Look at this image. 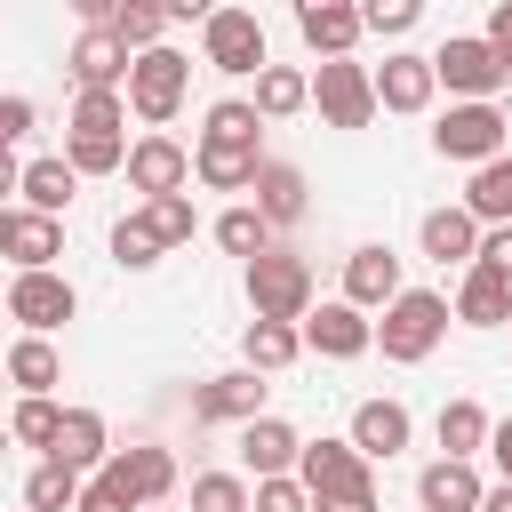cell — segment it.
Segmentation results:
<instances>
[{
	"label": "cell",
	"instance_id": "28",
	"mask_svg": "<svg viewBox=\"0 0 512 512\" xmlns=\"http://www.w3.org/2000/svg\"><path fill=\"white\" fill-rule=\"evenodd\" d=\"M248 104H256V120H296V112L312 104V72H296V64H264Z\"/></svg>",
	"mask_w": 512,
	"mask_h": 512
},
{
	"label": "cell",
	"instance_id": "41",
	"mask_svg": "<svg viewBox=\"0 0 512 512\" xmlns=\"http://www.w3.org/2000/svg\"><path fill=\"white\" fill-rule=\"evenodd\" d=\"M120 120H128V104H120V88H80V104H72V128H96V136H120Z\"/></svg>",
	"mask_w": 512,
	"mask_h": 512
},
{
	"label": "cell",
	"instance_id": "36",
	"mask_svg": "<svg viewBox=\"0 0 512 512\" xmlns=\"http://www.w3.org/2000/svg\"><path fill=\"white\" fill-rule=\"evenodd\" d=\"M160 256H168V248H160V232H152V216H144V208L112 224V264H128V272H152Z\"/></svg>",
	"mask_w": 512,
	"mask_h": 512
},
{
	"label": "cell",
	"instance_id": "35",
	"mask_svg": "<svg viewBox=\"0 0 512 512\" xmlns=\"http://www.w3.org/2000/svg\"><path fill=\"white\" fill-rule=\"evenodd\" d=\"M216 248H224V256H240V264H248L256 248H272V224L256 216V200H240V208H224V216H216Z\"/></svg>",
	"mask_w": 512,
	"mask_h": 512
},
{
	"label": "cell",
	"instance_id": "20",
	"mask_svg": "<svg viewBox=\"0 0 512 512\" xmlns=\"http://www.w3.org/2000/svg\"><path fill=\"white\" fill-rule=\"evenodd\" d=\"M392 296H400V256H392L384 240L352 248V256H344V304L376 312V304H392Z\"/></svg>",
	"mask_w": 512,
	"mask_h": 512
},
{
	"label": "cell",
	"instance_id": "12",
	"mask_svg": "<svg viewBox=\"0 0 512 512\" xmlns=\"http://www.w3.org/2000/svg\"><path fill=\"white\" fill-rule=\"evenodd\" d=\"M248 416H264V384H256L248 360L208 376V384H192V424H248Z\"/></svg>",
	"mask_w": 512,
	"mask_h": 512
},
{
	"label": "cell",
	"instance_id": "47",
	"mask_svg": "<svg viewBox=\"0 0 512 512\" xmlns=\"http://www.w3.org/2000/svg\"><path fill=\"white\" fill-rule=\"evenodd\" d=\"M480 40H488V48L504 56V72H512V0H496V8H488V32H480Z\"/></svg>",
	"mask_w": 512,
	"mask_h": 512
},
{
	"label": "cell",
	"instance_id": "54",
	"mask_svg": "<svg viewBox=\"0 0 512 512\" xmlns=\"http://www.w3.org/2000/svg\"><path fill=\"white\" fill-rule=\"evenodd\" d=\"M8 448H16V432H8V424H0V456H8Z\"/></svg>",
	"mask_w": 512,
	"mask_h": 512
},
{
	"label": "cell",
	"instance_id": "30",
	"mask_svg": "<svg viewBox=\"0 0 512 512\" xmlns=\"http://www.w3.org/2000/svg\"><path fill=\"white\" fill-rule=\"evenodd\" d=\"M464 208H472L480 224H512V144H504L496 160H480V168H472V184H464Z\"/></svg>",
	"mask_w": 512,
	"mask_h": 512
},
{
	"label": "cell",
	"instance_id": "8",
	"mask_svg": "<svg viewBox=\"0 0 512 512\" xmlns=\"http://www.w3.org/2000/svg\"><path fill=\"white\" fill-rule=\"evenodd\" d=\"M296 480H304V496H376L368 456L352 440H304L296 448Z\"/></svg>",
	"mask_w": 512,
	"mask_h": 512
},
{
	"label": "cell",
	"instance_id": "5",
	"mask_svg": "<svg viewBox=\"0 0 512 512\" xmlns=\"http://www.w3.org/2000/svg\"><path fill=\"white\" fill-rule=\"evenodd\" d=\"M200 64L208 72H232V80L264 72V24H256V8H216L200 24Z\"/></svg>",
	"mask_w": 512,
	"mask_h": 512
},
{
	"label": "cell",
	"instance_id": "21",
	"mask_svg": "<svg viewBox=\"0 0 512 512\" xmlns=\"http://www.w3.org/2000/svg\"><path fill=\"white\" fill-rule=\"evenodd\" d=\"M296 424H280V416H248L240 424V472L248 480H264V472H296Z\"/></svg>",
	"mask_w": 512,
	"mask_h": 512
},
{
	"label": "cell",
	"instance_id": "51",
	"mask_svg": "<svg viewBox=\"0 0 512 512\" xmlns=\"http://www.w3.org/2000/svg\"><path fill=\"white\" fill-rule=\"evenodd\" d=\"M64 8H72L80 24H112V8H120V0H64Z\"/></svg>",
	"mask_w": 512,
	"mask_h": 512
},
{
	"label": "cell",
	"instance_id": "15",
	"mask_svg": "<svg viewBox=\"0 0 512 512\" xmlns=\"http://www.w3.org/2000/svg\"><path fill=\"white\" fill-rule=\"evenodd\" d=\"M120 168H128V184L152 200V192H184L192 152H184L176 136H160V128H152V136H136V144H128V160H120Z\"/></svg>",
	"mask_w": 512,
	"mask_h": 512
},
{
	"label": "cell",
	"instance_id": "38",
	"mask_svg": "<svg viewBox=\"0 0 512 512\" xmlns=\"http://www.w3.org/2000/svg\"><path fill=\"white\" fill-rule=\"evenodd\" d=\"M144 216H152V232H160V248H184V240H192V224H200L184 192H152V200H144Z\"/></svg>",
	"mask_w": 512,
	"mask_h": 512
},
{
	"label": "cell",
	"instance_id": "48",
	"mask_svg": "<svg viewBox=\"0 0 512 512\" xmlns=\"http://www.w3.org/2000/svg\"><path fill=\"white\" fill-rule=\"evenodd\" d=\"M488 456H496V472L512 480V416H496V424H488Z\"/></svg>",
	"mask_w": 512,
	"mask_h": 512
},
{
	"label": "cell",
	"instance_id": "17",
	"mask_svg": "<svg viewBox=\"0 0 512 512\" xmlns=\"http://www.w3.org/2000/svg\"><path fill=\"white\" fill-rule=\"evenodd\" d=\"M296 32L312 56H352L368 24H360V0H296Z\"/></svg>",
	"mask_w": 512,
	"mask_h": 512
},
{
	"label": "cell",
	"instance_id": "11",
	"mask_svg": "<svg viewBox=\"0 0 512 512\" xmlns=\"http://www.w3.org/2000/svg\"><path fill=\"white\" fill-rule=\"evenodd\" d=\"M96 472H104V480H112V488H120L136 512H144V504H160V496L176 488V456H168V448H152V440H136V448H112Z\"/></svg>",
	"mask_w": 512,
	"mask_h": 512
},
{
	"label": "cell",
	"instance_id": "29",
	"mask_svg": "<svg viewBox=\"0 0 512 512\" xmlns=\"http://www.w3.org/2000/svg\"><path fill=\"white\" fill-rule=\"evenodd\" d=\"M296 352H304V328H296V320H248V336H240V360H248L256 376H280Z\"/></svg>",
	"mask_w": 512,
	"mask_h": 512
},
{
	"label": "cell",
	"instance_id": "2",
	"mask_svg": "<svg viewBox=\"0 0 512 512\" xmlns=\"http://www.w3.org/2000/svg\"><path fill=\"white\" fill-rule=\"evenodd\" d=\"M184 88H192V56H184V48L160 40V48H136V56H128V112H136V120H152V128L176 120V112H184Z\"/></svg>",
	"mask_w": 512,
	"mask_h": 512
},
{
	"label": "cell",
	"instance_id": "23",
	"mask_svg": "<svg viewBox=\"0 0 512 512\" xmlns=\"http://www.w3.org/2000/svg\"><path fill=\"white\" fill-rule=\"evenodd\" d=\"M448 312H456L464 328H504V320H512V280L488 272V264H464V288H456Z\"/></svg>",
	"mask_w": 512,
	"mask_h": 512
},
{
	"label": "cell",
	"instance_id": "1",
	"mask_svg": "<svg viewBox=\"0 0 512 512\" xmlns=\"http://www.w3.org/2000/svg\"><path fill=\"white\" fill-rule=\"evenodd\" d=\"M448 296L440 288H400L392 304H384V320H376V344H384V360H400V368H416V360H432V344L448 336Z\"/></svg>",
	"mask_w": 512,
	"mask_h": 512
},
{
	"label": "cell",
	"instance_id": "43",
	"mask_svg": "<svg viewBox=\"0 0 512 512\" xmlns=\"http://www.w3.org/2000/svg\"><path fill=\"white\" fill-rule=\"evenodd\" d=\"M416 16H424V0H360V24H368V32H384V40H400Z\"/></svg>",
	"mask_w": 512,
	"mask_h": 512
},
{
	"label": "cell",
	"instance_id": "7",
	"mask_svg": "<svg viewBox=\"0 0 512 512\" xmlns=\"http://www.w3.org/2000/svg\"><path fill=\"white\" fill-rule=\"evenodd\" d=\"M0 304H8V320H24L32 336H56V328L72 320V304H80V296H72V280H64L56 264H32V272H16V280H8V296H0Z\"/></svg>",
	"mask_w": 512,
	"mask_h": 512
},
{
	"label": "cell",
	"instance_id": "56",
	"mask_svg": "<svg viewBox=\"0 0 512 512\" xmlns=\"http://www.w3.org/2000/svg\"><path fill=\"white\" fill-rule=\"evenodd\" d=\"M504 328H512V320H504Z\"/></svg>",
	"mask_w": 512,
	"mask_h": 512
},
{
	"label": "cell",
	"instance_id": "39",
	"mask_svg": "<svg viewBox=\"0 0 512 512\" xmlns=\"http://www.w3.org/2000/svg\"><path fill=\"white\" fill-rule=\"evenodd\" d=\"M56 416H64V408H56L48 392H24V400H16V416H8V432H16L24 448H48V440H56Z\"/></svg>",
	"mask_w": 512,
	"mask_h": 512
},
{
	"label": "cell",
	"instance_id": "19",
	"mask_svg": "<svg viewBox=\"0 0 512 512\" xmlns=\"http://www.w3.org/2000/svg\"><path fill=\"white\" fill-rule=\"evenodd\" d=\"M248 192H256V216H264L272 232H280V224H304V208H312V192H304V168H288V160H256Z\"/></svg>",
	"mask_w": 512,
	"mask_h": 512
},
{
	"label": "cell",
	"instance_id": "10",
	"mask_svg": "<svg viewBox=\"0 0 512 512\" xmlns=\"http://www.w3.org/2000/svg\"><path fill=\"white\" fill-rule=\"evenodd\" d=\"M296 328H304V352H320V360H360V352L376 344V320H368L360 304H344V296H336V304H304Z\"/></svg>",
	"mask_w": 512,
	"mask_h": 512
},
{
	"label": "cell",
	"instance_id": "49",
	"mask_svg": "<svg viewBox=\"0 0 512 512\" xmlns=\"http://www.w3.org/2000/svg\"><path fill=\"white\" fill-rule=\"evenodd\" d=\"M224 0H168V24H208Z\"/></svg>",
	"mask_w": 512,
	"mask_h": 512
},
{
	"label": "cell",
	"instance_id": "34",
	"mask_svg": "<svg viewBox=\"0 0 512 512\" xmlns=\"http://www.w3.org/2000/svg\"><path fill=\"white\" fill-rule=\"evenodd\" d=\"M160 32H168V0H120L112 8V40L136 56V48H160Z\"/></svg>",
	"mask_w": 512,
	"mask_h": 512
},
{
	"label": "cell",
	"instance_id": "3",
	"mask_svg": "<svg viewBox=\"0 0 512 512\" xmlns=\"http://www.w3.org/2000/svg\"><path fill=\"white\" fill-rule=\"evenodd\" d=\"M504 144H512V120L496 112V96H456V104L440 112V128H432V152H440V160H472V168L496 160Z\"/></svg>",
	"mask_w": 512,
	"mask_h": 512
},
{
	"label": "cell",
	"instance_id": "24",
	"mask_svg": "<svg viewBox=\"0 0 512 512\" xmlns=\"http://www.w3.org/2000/svg\"><path fill=\"white\" fill-rule=\"evenodd\" d=\"M64 64H72V80H80V88H120V80H128V48L112 40V24H88V32L72 40V56H64Z\"/></svg>",
	"mask_w": 512,
	"mask_h": 512
},
{
	"label": "cell",
	"instance_id": "18",
	"mask_svg": "<svg viewBox=\"0 0 512 512\" xmlns=\"http://www.w3.org/2000/svg\"><path fill=\"white\" fill-rule=\"evenodd\" d=\"M256 144L248 136H200L192 144V176L208 184V192H248V176H256Z\"/></svg>",
	"mask_w": 512,
	"mask_h": 512
},
{
	"label": "cell",
	"instance_id": "33",
	"mask_svg": "<svg viewBox=\"0 0 512 512\" xmlns=\"http://www.w3.org/2000/svg\"><path fill=\"white\" fill-rule=\"evenodd\" d=\"M488 424H496V416H488L480 400H448V408H440V448H448V456H480V448H488Z\"/></svg>",
	"mask_w": 512,
	"mask_h": 512
},
{
	"label": "cell",
	"instance_id": "27",
	"mask_svg": "<svg viewBox=\"0 0 512 512\" xmlns=\"http://www.w3.org/2000/svg\"><path fill=\"white\" fill-rule=\"evenodd\" d=\"M48 456H64V464L96 472V464L112 456V440H104V416H96V408H64V416H56V440H48Z\"/></svg>",
	"mask_w": 512,
	"mask_h": 512
},
{
	"label": "cell",
	"instance_id": "16",
	"mask_svg": "<svg viewBox=\"0 0 512 512\" xmlns=\"http://www.w3.org/2000/svg\"><path fill=\"white\" fill-rule=\"evenodd\" d=\"M480 496H488V480H480L472 456H440V464L416 472V504L424 512H480Z\"/></svg>",
	"mask_w": 512,
	"mask_h": 512
},
{
	"label": "cell",
	"instance_id": "26",
	"mask_svg": "<svg viewBox=\"0 0 512 512\" xmlns=\"http://www.w3.org/2000/svg\"><path fill=\"white\" fill-rule=\"evenodd\" d=\"M16 192H24V208H40V216H64V208H72V192H80V168H72L64 152H48V160H24Z\"/></svg>",
	"mask_w": 512,
	"mask_h": 512
},
{
	"label": "cell",
	"instance_id": "9",
	"mask_svg": "<svg viewBox=\"0 0 512 512\" xmlns=\"http://www.w3.org/2000/svg\"><path fill=\"white\" fill-rule=\"evenodd\" d=\"M432 80H440L448 96H496L512 72H504V56H496L480 32H464V40H440V48H432Z\"/></svg>",
	"mask_w": 512,
	"mask_h": 512
},
{
	"label": "cell",
	"instance_id": "46",
	"mask_svg": "<svg viewBox=\"0 0 512 512\" xmlns=\"http://www.w3.org/2000/svg\"><path fill=\"white\" fill-rule=\"evenodd\" d=\"M32 136V96H0V144Z\"/></svg>",
	"mask_w": 512,
	"mask_h": 512
},
{
	"label": "cell",
	"instance_id": "37",
	"mask_svg": "<svg viewBox=\"0 0 512 512\" xmlns=\"http://www.w3.org/2000/svg\"><path fill=\"white\" fill-rule=\"evenodd\" d=\"M64 160H72L80 176H112V168L128 160V136H96V128H72V136H64Z\"/></svg>",
	"mask_w": 512,
	"mask_h": 512
},
{
	"label": "cell",
	"instance_id": "25",
	"mask_svg": "<svg viewBox=\"0 0 512 512\" xmlns=\"http://www.w3.org/2000/svg\"><path fill=\"white\" fill-rule=\"evenodd\" d=\"M416 240H424V256L432 264H472V248H480V216L456 200V208H432L424 224H416Z\"/></svg>",
	"mask_w": 512,
	"mask_h": 512
},
{
	"label": "cell",
	"instance_id": "44",
	"mask_svg": "<svg viewBox=\"0 0 512 512\" xmlns=\"http://www.w3.org/2000/svg\"><path fill=\"white\" fill-rule=\"evenodd\" d=\"M472 264H488V272H504V280H512V224H480Z\"/></svg>",
	"mask_w": 512,
	"mask_h": 512
},
{
	"label": "cell",
	"instance_id": "4",
	"mask_svg": "<svg viewBox=\"0 0 512 512\" xmlns=\"http://www.w3.org/2000/svg\"><path fill=\"white\" fill-rule=\"evenodd\" d=\"M312 304V264L288 248H256L248 256V312L256 320H304Z\"/></svg>",
	"mask_w": 512,
	"mask_h": 512
},
{
	"label": "cell",
	"instance_id": "6",
	"mask_svg": "<svg viewBox=\"0 0 512 512\" xmlns=\"http://www.w3.org/2000/svg\"><path fill=\"white\" fill-rule=\"evenodd\" d=\"M312 104H320L328 128H368V120H376V80H368V64H352V56H320V72H312Z\"/></svg>",
	"mask_w": 512,
	"mask_h": 512
},
{
	"label": "cell",
	"instance_id": "42",
	"mask_svg": "<svg viewBox=\"0 0 512 512\" xmlns=\"http://www.w3.org/2000/svg\"><path fill=\"white\" fill-rule=\"evenodd\" d=\"M248 512H312V496H304L296 472H264V480L248 488Z\"/></svg>",
	"mask_w": 512,
	"mask_h": 512
},
{
	"label": "cell",
	"instance_id": "53",
	"mask_svg": "<svg viewBox=\"0 0 512 512\" xmlns=\"http://www.w3.org/2000/svg\"><path fill=\"white\" fill-rule=\"evenodd\" d=\"M480 512H512V480H496V488L480 496Z\"/></svg>",
	"mask_w": 512,
	"mask_h": 512
},
{
	"label": "cell",
	"instance_id": "31",
	"mask_svg": "<svg viewBox=\"0 0 512 512\" xmlns=\"http://www.w3.org/2000/svg\"><path fill=\"white\" fill-rule=\"evenodd\" d=\"M0 368H8V384H16V392H48V384L64 376L56 344H48V336H32V328H24L16 344H8V360H0Z\"/></svg>",
	"mask_w": 512,
	"mask_h": 512
},
{
	"label": "cell",
	"instance_id": "13",
	"mask_svg": "<svg viewBox=\"0 0 512 512\" xmlns=\"http://www.w3.org/2000/svg\"><path fill=\"white\" fill-rule=\"evenodd\" d=\"M0 256H8L16 272L56 264V256H64V224L40 216V208H8V200H0Z\"/></svg>",
	"mask_w": 512,
	"mask_h": 512
},
{
	"label": "cell",
	"instance_id": "14",
	"mask_svg": "<svg viewBox=\"0 0 512 512\" xmlns=\"http://www.w3.org/2000/svg\"><path fill=\"white\" fill-rule=\"evenodd\" d=\"M368 80H376V112H424L432 88H440L432 80V56H416V48H392Z\"/></svg>",
	"mask_w": 512,
	"mask_h": 512
},
{
	"label": "cell",
	"instance_id": "55",
	"mask_svg": "<svg viewBox=\"0 0 512 512\" xmlns=\"http://www.w3.org/2000/svg\"><path fill=\"white\" fill-rule=\"evenodd\" d=\"M0 384H8V368H0Z\"/></svg>",
	"mask_w": 512,
	"mask_h": 512
},
{
	"label": "cell",
	"instance_id": "22",
	"mask_svg": "<svg viewBox=\"0 0 512 512\" xmlns=\"http://www.w3.org/2000/svg\"><path fill=\"white\" fill-rule=\"evenodd\" d=\"M352 448H360L368 464H392V456L408 448V408H400V400H360V408H352Z\"/></svg>",
	"mask_w": 512,
	"mask_h": 512
},
{
	"label": "cell",
	"instance_id": "52",
	"mask_svg": "<svg viewBox=\"0 0 512 512\" xmlns=\"http://www.w3.org/2000/svg\"><path fill=\"white\" fill-rule=\"evenodd\" d=\"M16 176H24V160H16V152H8V144H0V200H8V192H16Z\"/></svg>",
	"mask_w": 512,
	"mask_h": 512
},
{
	"label": "cell",
	"instance_id": "50",
	"mask_svg": "<svg viewBox=\"0 0 512 512\" xmlns=\"http://www.w3.org/2000/svg\"><path fill=\"white\" fill-rule=\"evenodd\" d=\"M312 512H376V496H312Z\"/></svg>",
	"mask_w": 512,
	"mask_h": 512
},
{
	"label": "cell",
	"instance_id": "32",
	"mask_svg": "<svg viewBox=\"0 0 512 512\" xmlns=\"http://www.w3.org/2000/svg\"><path fill=\"white\" fill-rule=\"evenodd\" d=\"M24 504H32V512H72V504H80V464L40 456V464H32V480H24Z\"/></svg>",
	"mask_w": 512,
	"mask_h": 512
},
{
	"label": "cell",
	"instance_id": "40",
	"mask_svg": "<svg viewBox=\"0 0 512 512\" xmlns=\"http://www.w3.org/2000/svg\"><path fill=\"white\" fill-rule=\"evenodd\" d=\"M192 512H248V480L240 472H192Z\"/></svg>",
	"mask_w": 512,
	"mask_h": 512
},
{
	"label": "cell",
	"instance_id": "45",
	"mask_svg": "<svg viewBox=\"0 0 512 512\" xmlns=\"http://www.w3.org/2000/svg\"><path fill=\"white\" fill-rule=\"evenodd\" d=\"M72 512H136V504H128V496L96 472V480H80V504H72Z\"/></svg>",
	"mask_w": 512,
	"mask_h": 512
}]
</instances>
